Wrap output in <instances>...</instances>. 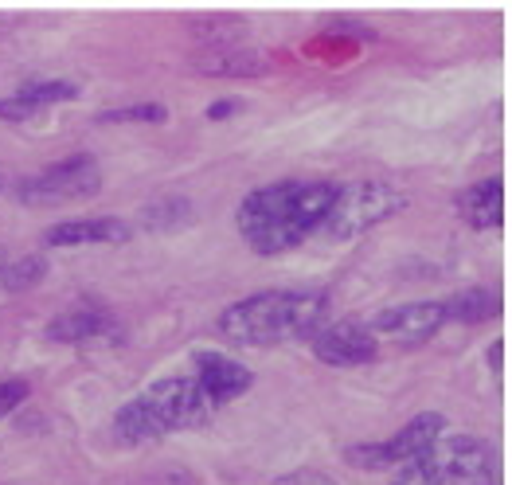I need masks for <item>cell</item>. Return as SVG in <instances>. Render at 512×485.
Segmentation results:
<instances>
[{"instance_id":"7a4b0ae2","label":"cell","mask_w":512,"mask_h":485,"mask_svg":"<svg viewBox=\"0 0 512 485\" xmlns=\"http://www.w3.org/2000/svg\"><path fill=\"white\" fill-rule=\"evenodd\" d=\"M329 317L321 290H262L219 313V333L247 349H270L313 337Z\"/></svg>"},{"instance_id":"3957f363","label":"cell","mask_w":512,"mask_h":485,"mask_svg":"<svg viewBox=\"0 0 512 485\" xmlns=\"http://www.w3.org/2000/svg\"><path fill=\"white\" fill-rule=\"evenodd\" d=\"M215 411L219 407L196 384V376H169V380L149 384L129 403H122V411L114 415V427L126 442H153L165 439L169 431L200 427V423L212 419Z\"/></svg>"},{"instance_id":"2e32d148","label":"cell","mask_w":512,"mask_h":485,"mask_svg":"<svg viewBox=\"0 0 512 485\" xmlns=\"http://www.w3.org/2000/svg\"><path fill=\"white\" fill-rule=\"evenodd\" d=\"M188 220H192V204L188 200H161V204L141 212V227H149V231H165V227L172 231V227H180Z\"/></svg>"},{"instance_id":"277c9868","label":"cell","mask_w":512,"mask_h":485,"mask_svg":"<svg viewBox=\"0 0 512 485\" xmlns=\"http://www.w3.org/2000/svg\"><path fill=\"white\" fill-rule=\"evenodd\" d=\"M391 485H501V458L473 435H442L423 458L399 466Z\"/></svg>"},{"instance_id":"603a6c76","label":"cell","mask_w":512,"mask_h":485,"mask_svg":"<svg viewBox=\"0 0 512 485\" xmlns=\"http://www.w3.org/2000/svg\"><path fill=\"white\" fill-rule=\"evenodd\" d=\"M0 188H4V177H0Z\"/></svg>"},{"instance_id":"e0dca14e","label":"cell","mask_w":512,"mask_h":485,"mask_svg":"<svg viewBox=\"0 0 512 485\" xmlns=\"http://www.w3.org/2000/svg\"><path fill=\"white\" fill-rule=\"evenodd\" d=\"M43 274H47V263H43L40 255H32V259H20V263L4 266L0 270V282H4V290H32Z\"/></svg>"},{"instance_id":"5bb4252c","label":"cell","mask_w":512,"mask_h":485,"mask_svg":"<svg viewBox=\"0 0 512 485\" xmlns=\"http://www.w3.org/2000/svg\"><path fill=\"white\" fill-rule=\"evenodd\" d=\"M458 212L462 220L477 227V231H493L505 223V180L489 177L470 184L462 196H458Z\"/></svg>"},{"instance_id":"7402d4cb","label":"cell","mask_w":512,"mask_h":485,"mask_svg":"<svg viewBox=\"0 0 512 485\" xmlns=\"http://www.w3.org/2000/svg\"><path fill=\"white\" fill-rule=\"evenodd\" d=\"M501 353H505V345L497 341V345L489 349V364H493V372H501Z\"/></svg>"},{"instance_id":"52a82bcc","label":"cell","mask_w":512,"mask_h":485,"mask_svg":"<svg viewBox=\"0 0 512 485\" xmlns=\"http://www.w3.org/2000/svg\"><path fill=\"white\" fill-rule=\"evenodd\" d=\"M446 435V419L438 411H423L415 415L411 423H403L391 439L384 442H360V446H348L344 458L364 466V470H387V466H407L415 458H423L434 442Z\"/></svg>"},{"instance_id":"6da1fadb","label":"cell","mask_w":512,"mask_h":485,"mask_svg":"<svg viewBox=\"0 0 512 485\" xmlns=\"http://www.w3.org/2000/svg\"><path fill=\"white\" fill-rule=\"evenodd\" d=\"M337 196L333 180H274L255 188L239 204V235L258 255H286L301 247L313 231H321V220Z\"/></svg>"},{"instance_id":"5b68a950","label":"cell","mask_w":512,"mask_h":485,"mask_svg":"<svg viewBox=\"0 0 512 485\" xmlns=\"http://www.w3.org/2000/svg\"><path fill=\"white\" fill-rule=\"evenodd\" d=\"M403 192L391 188L384 180H356V184H337V196L321 220V235L344 243V239H360L372 227H380L403 208Z\"/></svg>"},{"instance_id":"44dd1931","label":"cell","mask_w":512,"mask_h":485,"mask_svg":"<svg viewBox=\"0 0 512 485\" xmlns=\"http://www.w3.org/2000/svg\"><path fill=\"white\" fill-rule=\"evenodd\" d=\"M239 110V102H215L212 110H208V118H227V114H235Z\"/></svg>"},{"instance_id":"9a60e30c","label":"cell","mask_w":512,"mask_h":485,"mask_svg":"<svg viewBox=\"0 0 512 485\" xmlns=\"http://www.w3.org/2000/svg\"><path fill=\"white\" fill-rule=\"evenodd\" d=\"M442 306H446V321H466V325H473V321L497 317L501 313V298L493 290H462V294H454Z\"/></svg>"},{"instance_id":"9c48e42d","label":"cell","mask_w":512,"mask_h":485,"mask_svg":"<svg viewBox=\"0 0 512 485\" xmlns=\"http://www.w3.org/2000/svg\"><path fill=\"white\" fill-rule=\"evenodd\" d=\"M442 325H446V306L442 302H407V306H391L384 313H376V321L368 329L376 337L399 341V345H423Z\"/></svg>"},{"instance_id":"d6986e66","label":"cell","mask_w":512,"mask_h":485,"mask_svg":"<svg viewBox=\"0 0 512 485\" xmlns=\"http://www.w3.org/2000/svg\"><path fill=\"white\" fill-rule=\"evenodd\" d=\"M28 399V380H0V419Z\"/></svg>"},{"instance_id":"30bf717a","label":"cell","mask_w":512,"mask_h":485,"mask_svg":"<svg viewBox=\"0 0 512 485\" xmlns=\"http://www.w3.org/2000/svg\"><path fill=\"white\" fill-rule=\"evenodd\" d=\"M192 364H196V384L208 392L215 407H223L227 399L243 396L251 388V368L231 360V356L215 353V349H200L192 356Z\"/></svg>"},{"instance_id":"ffe728a7","label":"cell","mask_w":512,"mask_h":485,"mask_svg":"<svg viewBox=\"0 0 512 485\" xmlns=\"http://www.w3.org/2000/svg\"><path fill=\"white\" fill-rule=\"evenodd\" d=\"M274 485H337L329 474H321V470H294V474H282Z\"/></svg>"},{"instance_id":"ac0fdd59","label":"cell","mask_w":512,"mask_h":485,"mask_svg":"<svg viewBox=\"0 0 512 485\" xmlns=\"http://www.w3.org/2000/svg\"><path fill=\"white\" fill-rule=\"evenodd\" d=\"M169 110L165 106H126V110H110L98 122H165Z\"/></svg>"},{"instance_id":"7c38bea8","label":"cell","mask_w":512,"mask_h":485,"mask_svg":"<svg viewBox=\"0 0 512 485\" xmlns=\"http://www.w3.org/2000/svg\"><path fill=\"white\" fill-rule=\"evenodd\" d=\"M133 235V223L118 216H90V220H63L47 227V247H86V243H126Z\"/></svg>"},{"instance_id":"ba28073f","label":"cell","mask_w":512,"mask_h":485,"mask_svg":"<svg viewBox=\"0 0 512 485\" xmlns=\"http://www.w3.org/2000/svg\"><path fill=\"white\" fill-rule=\"evenodd\" d=\"M313 353L325 364L356 368V364H372L380 356V337L360 321H337V325H321L313 333Z\"/></svg>"},{"instance_id":"8fae6325","label":"cell","mask_w":512,"mask_h":485,"mask_svg":"<svg viewBox=\"0 0 512 485\" xmlns=\"http://www.w3.org/2000/svg\"><path fill=\"white\" fill-rule=\"evenodd\" d=\"M118 333H122L118 321L106 309H94V306L63 309L47 325V337L59 341V345H90V341H106V337H118Z\"/></svg>"},{"instance_id":"8992f818","label":"cell","mask_w":512,"mask_h":485,"mask_svg":"<svg viewBox=\"0 0 512 485\" xmlns=\"http://www.w3.org/2000/svg\"><path fill=\"white\" fill-rule=\"evenodd\" d=\"M102 188V169L94 157L75 153L59 165H47L43 173H32L16 184V200L28 208H55V204H75Z\"/></svg>"},{"instance_id":"4fadbf2b","label":"cell","mask_w":512,"mask_h":485,"mask_svg":"<svg viewBox=\"0 0 512 485\" xmlns=\"http://www.w3.org/2000/svg\"><path fill=\"white\" fill-rule=\"evenodd\" d=\"M71 98H79V87L63 83V79L24 83L20 90H12V98H0V118L4 122H28L47 106H59V102H71Z\"/></svg>"}]
</instances>
